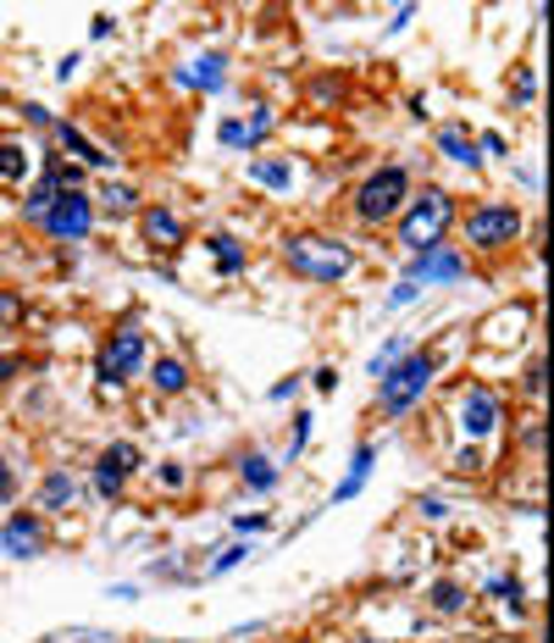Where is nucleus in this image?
I'll use <instances>...</instances> for the list:
<instances>
[{
	"mask_svg": "<svg viewBox=\"0 0 554 643\" xmlns=\"http://www.w3.org/2000/svg\"><path fill=\"white\" fill-rule=\"evenodd\" d=\"M233 527H239V538H250V533H266V510H244Z\"/></svg>",
	"mask_w": 554,
	"mask_h": 643,
	"instance_id": "nucleus-34",
	"label": "nucleus"
},
{
	"mask_svg": "<svg viewBox=\"0 0 554 643\" xmlns=\"http://www.w3.org/2000/svg\"><path fill=\"white\" fill-rule=\"evenodd\" d=\"M95 211H112V217H128V211H139V189H134V183H106V194L95 200Z\"/></svg>",
	"mask_w": 554,
	"mask_h": 643,
	"instance_id": "nucleus-25",
	"label": "nucleus"
},
{
	"mask_svg": "<svg viewBox=\"0 0 554 643\" xmlns=\"http://www.w3.org/2000/svg\"><path fill=\"white\" fill-rule=\"evenodd\" d=\"M454 228L466 233V250H477V255H499V250L521 244V233H526V211L510 205V200H477L471 211H460Z\"/></svg>",
	"mask_w": 554,
	"mask_h": 643,
	"instance_id": "nucleus-5",
	"label": "nucleus"
},
{
	"mask_svg": "<svg viewBox=\"0 0 554 643\" xmlns=\"http://www.w3.org/2000/svg\"><path fill=\"white\" fill-rule=\"evenodd\" d=\"M173 84L178 89H222L228 84V56H200V62H189V67H173Z\"/></svg>",
	"mask_w": 554,
	"mask_h": 643,
	"instance_id": "nucleus-14",
	"label": "nucleus"
},
{
	"mask_svg": "<svg viewBox=\"0 0 554 643\" xmlns=\"http://www.w3.org/2000/svg\"><path fill=\"white\" fill-rule=\"evenodd\" d=\"M23 123H29V128H51L56 117H51V112H45L40 101H29V106H23Z\"/></svg>",
	"mask_w": 554,
	"mask_h": 643,
	"instance_id": "nucleus-36",
	"label": "nucleus"
},
{
	"mask_svg": "<svg viewBox=\"0 0 554 643\" xmlns=\"http://www.w3.org/2000/svg\"><path fill=\"white\" fill-rule=\"evenodd\" d=\"M18 499V477H12V466L0 461V505H12Z\"/></svg>",
	"mask_w": 554,
	"mask_h": 643,
	"instance_id": "nucleus-40",
	"label": "nucleus"
},
{
	"mask_svg": "<svg viewBox=\"0 0 554 643\" xmlns=\"http://www.w3.org/2000/svg\"><path fill=\"white\" fill-rule=\"evenodd\" d=\"M250 183L283 194V189L294 183V161H289V156H255V161H250Z\"/></svg>",
	"mask_w": 554,
	"mask_h": 643,
	"instance_id": "nucleus-18",
	"label": "nucleus"
},
{
	"mask_svg": "<svg viewBox=\"0 0 554 643\" xmlns=\"http://www.w3.org/2000/svg\"><path fill=\"white\" fill-rule=\"evenodd\" d=\"M266 134H272V106H255V112H250V123H244V139H250V150H255Z\"/></svg>",
	"mask_w": 554,
	"mask_h": 643,
	"instance_id": "nucleus-29",
	"label": "nucleus"
},
{
	"mask_svg": "<svg viewBox=\"0 0 554 643\" xmlns=\"http://www.w3.org/2000/svg\"><path fill=\"white\" fill-rule=\"evenodd\" d=\"M399 356H405V345H399V339H388V345H383V350L372 356V378H383V372H388V367H394Z\"/></svg>",
	"mask_w": 554,
	"mask_h": 643,
	"instance_id": "nucleus-32",
	"label": "nucleus"
},
{
	"mask_svg": "<svg viewBox=\"0 0 554 643\" xmlns=\"http://www.w3.org/2000/svg\"><path fill=\"white\" fill-rule=\"evenodd\" d=\"M432 145H438V156H449V161H460V167H477L482 156H477V134L466 128V123H443L438 134H432Z\"/></svg>",
	"mask_w": 554,
	"mask_h": 643,
	"instance_id": "nucleus-15",
	"label": "nucleus"
},
{
	"mask_svg": "<svg viewBox=\"0 0 554 643\" xmlns=\"http://www.w3.org/2000/svg\"><path fill=\"white\" fill-rule=\"evenodd\" d=\"M18 372H29V356H18V350H12V356H0V383H12Z\"/></svg>",
	"mask_w": 554,
	"mask_h": 643,
	"instance_id": "nucleus-35",
	"label": "nucleus"
},
{
	"mask_svg": "<svg viewBox=\"0 0 554 643\" xmlns=\"http://www.w3.org/2000/svg\"><path fill=\"white\" fill-rule=\"evenodd\" d=\"M454 472H482V450H477V444H466V450L454 455Z\"/></svg>",
	"mask_w": 554,
	"mask_h": 643,
	"instance_id": "nucleus-39",
	"label": "nucleus"
},
{
	"mask_svg": "<svg viewBox=\"0 0 554 643\" xmlns=\"http://www.w3.org/2000/svg\"><path fill=\"white\" fill-rule=\"evenodd\" d=\"M405 200H410V172H405L399 161H383V167H372V172L355 183L349 211H355L360 228H388V222L405 211Z\"/></svg>",
	"mask_w": 554,
	"mask_h": 643,
	"instance_id": "nucleus-4",
	"label": "nucleus"
},
{
	"mask_svg": "<svg viewBox=\"0 0 554 643\" xmlns=\"http://www.w3.org/2000/svg\"><path fill=\"white\" fill-rule=\"evenodd\" d=\"M23 316H29L23 294H18V288H0V328H18Z\"/></svg>",
	"mask_w": 554,
	"mask_h": 643,
	"instance_id": "nucleus-27",
	"label": "nucleus"
},
{
	"mask_svg": "<svg viewBox=\"0 0 554 643\" xmlns=\"http://www.w3.org/2000/svg\"><path fill=\"white\" fill-rule=\"evenodd\" d=\"M416 516H421V521H443V516H449V505H443L438 494H427V499H416Z\"/></svg>",
	"mask_w": 554,
	"mask_h": 643,
	"instance_id": "nucleus-33",
	"label": "nucleus"
},
{
	"mask_svg": "<svg viewBox=\"0 0 554 643\" xmlns=\"http://www.w3.org/2000/svg\"><path fill=\"white\" fill-rule=\"evenodd\" d=\"M432 378H438V356H432V350H405V356L377 378V411H383L388 422L410 417V411L421 405V394L432 389Z\"/></svg>",
	"mask_w": 554,
	"mask_h": 643,
	"instance_id": "nucleus-3",
	"label": "nucleus"
},
{
	"mask_svg": "<svg viewBox=\"0 0 554 643\" xmlns=\"http://www.w3.org/2000/svg\"><path fill=\"white\" fill-rule=\"evenodd\" d=\"M244 560H250V544H228V549L211 560V577H228V571H239Z\"/></svg>",
	"mask_w": 554,
	"mask_h": 643,
	"instance_id": "nucleus-28",
	"label": "nucleus"
},
{
	"mask_svg": "<svg viewBox=\"0 0 554 643\" xmlns=\"http://www.w3.org/2000/svg\"><path fill=\"white\" fill-rule=\"evenodd\" d=\"M79 499V477L67 472V466H51L45 477H40V494H34V505L40 510H67Z\"/></svg>",
	"mask_w": 554,
	"mask_h": 643,
	"instance_id": "nucleus-16",
	"label": "nucleus"
},
{
	"mask_svg": "<svg viewBox=\"0 0 554 643\" xmlns=\"http://www.w3.org/2000/svg\"><path fill=\"white\" fill-rule=\"evenodd\" d=\"M222 145H228V150H250V139H244V123H222Z\"/></svg>",
	"mask_w": 554,
	"mask_h": 643,
	"instance_id": "nucleus-37",
	"label": "nucleus"
},
{
	"mask_svg": "<svg viewBox=\"0 0 554 643\" xmlns=\"http://www.w3.org/2000/svg\"><path fill=\"white\" fill-rule=\"evenodd\" d=\"M51 134H56V145H62V150L79 161V167H95V172H112V167H117V156H112L106 145H95V139H90L79 123L56 117V123H51Z\"/></svg>",
	"mask_w": 554,
	"mask_h": 643,
	"instance_id": "nucleus-13",
	"label": "nucleus"
},
{
	"mask_svg": "<svg viewBox=\"0 0 554 643\" xmlns=\"http://www.w3.org/2000/svg\"><path fill=\"white\" fill-rule=\"evenodd\" d=\"M150 477H156L161 494H184L189 488V466L184 461H161V466H150Z\"/></svg>",
	"mask_w": 554,
	"mask_h": 643,
	"instance_id": "nucleus-26",
	"label": "nucleus"
},
{
	"mask_svg": "<svg viewBox=\"0 0 554 643\" xmlns=\"http://www.w3.org/2000/svg\"><path fill=\"white\" fill-rule=\"evenodd\" d=\"M488 593L510 610V615H526V588H521V577H510V571H499V577H488Z\"/></svg>",
	"mask_w": 554,
	"mask_h": 643,
	"instance_id": "nucleus-24",
	"label": "nucleus"
},
{
	"mask_svg": "<svg viewBox=\"0 0 554 643\" xmlns=\"http://www.w3.org/2000/svg\"><path fill=\"white\" fill-rule=\"evenodd\" d=\"M355 244L333 233H289L283 239V266L305 283H344L355 272Z\"/></svg>",
	"mask_w": 554,
	"mask_h": 643,
	"instance_id": "nucleus-2",
	"label": "nucleus"
},
{
	"mask_svg": "<svg viewBox=\"0 0 554 643\" xmlns=\"http://www.w3.org/2000/svg\"><path fill=\"white\" fill-rule=\"evenodd\" d=\"M0 555H7V560L45 555V516L40 510H12L7 521H0Z\"/></svg>",
	"mask_w": 554,
	"mask_h": 643,
	"instance_id": "nucleus-10",
	"label": "nucleus"
},
{
	"mask_svg": "<svg viewBox=\"0 0 554 643\" xmlns=\"http://www.w3.org/2000/svg\"><path fill=\"white\" fill-rule=\"evenodd\" d=\"M139 372H145V334H139V322H123L117 334H106V345L95 356V378H101V389H128Z\"/></svg>",
	"mask_w": 554,
	"mask_h": 643,
	"instance_id": "nucleus-6",
	"label": "nucleus"
},
{
	"mask_svg": "<svg viewBox=\"0 0 554 643\" xmlns=\"http://www.w3.org/2000/svg\"><path fill=\"white\" fill-rule=\"evenodd\" d=\"M532 95H537V84H532V73H521L515 78V101H532Z\"/></svg>",
	"mask_w": 554,
	"mask_h": 643,
	"instance_id": "nucleus-44",
	"label": "nucleus"
},
{
	"mask_svg": "<svg viewBox=\"0 0 554 643\" xmlns=\"http://www.w3.org/2000/svg\"><path fill=\"white\" fill-rule=\"evenodd\" d=\"M394 222H399V244H405L410 255H427V250H438V244L454 233L460 200H454L449 189H421V194L405 200V211H399Z\"/></svg>",
	"mask_w": 554,
	"mask_h": 643,
	"instance_id": "nucleus-1",
	"label": "nucleus"
},
{
	"mask_svg": "<svg viewBox=\"0 0 554 643\" xmlns=\"http://www.w3.org/2000/svg\"><path fill=\"white\" fill-rule=\"evenodd\" d=\"M311 383H316V394H333V389H338V367H316Z\"/></svg>",
	"mask_w": 554,
	"mask_h": 643,
	"instance_id": "nucleus-38",
	"label": "nucleus"
},
{
	"mask_svg": "<svg viewBox=\"0 0 554 643\" xmlns=\"http://www.w3.org/2000/svg\"><path fill=\"white\" fill-rule=\"evenodd\" d=\"M504 422V405H499V394L488 389V383H471L466 394H460V433L471 439V444H482L493 428Z\"/></svg>",
	"mask_w": 554,
	"mask_h": 643,
	"instance_id": "nucleus-12",
	"label": "nucleus"
},
{
	"mask_svg": "<svg viewBox=\"0 0 554 643\" xmlns=\"http://www.w3.org/2000/svg\"><path fill=\"white\" fill-rule=\"evenodd\" d=\"M300 394V378H283V383H272V400H294Z\"/></svg>",
	"mask_w": 554,
	"mask_h": 643,
	"instance_id": "nucleus-43",
	"label": "nucleus"
},
{
	"mask_svg": "<svg viewBox=\"0 0 554 643\" xmlns=\"http://www.w3.org/2000/svg\"><path fill=\"white\" fill-rule=\"evenodd\" d=\"M29 172H34L29 150H23L18 139H0V183H23Z\"/></svg>",
	"mask_w": 554,
	"mask_h": 643,
	"instance_id": "nucleus-22",
	"label": "nucleus"
},
{
	"mask_svg": "<svg viewBox=\"0 0 554 643\" xmlns=\"http://www.w3.org/2000/svg\"><path fill=\"white\" fill-rule=\"evenodd\" d=\"M95 194L90 189H56V200H51V211L34 222L45 239H56V244H84L90 233H95Z\"/></svg>",
	"mask_w": 554,
	"mask_h": 643,
	"instance_id": "nucleus-7",
	"label": "nucleus"
},
{
	"mask_svg": "<svg viewBox=\"0 0 554 643\" xmlns=\"http://www.w3.org/2000/svg\"><path fill=\"white\" fill-rule=\"evenodd\" d=\"M427 604H432L438 615H466V604H471V588H466V582H454V577H438V582L427 588Z\"/></svg>",
	"mask_w": 554,
	"mask_h": 643,
	"instance_id": "nucleus-19",
	"label": "nucleus"
},
{
	"mask_svg": "<svg viewBox=\"0 0 554 643\" xmlns=\"http://www.w3.org/2000/svg\"><path fill=\"white\" fill-rule=\"evenodd\" d=\"M477 150H482V156H504L510 145H504V134H482V139H477Z\"/></svg>",
	"mask_w": 554,
	"mask_h": 643,
	"instance_id": "nucleus-41",
	"label": "nucleus"
},
{
	"mask_svg": "<svg viewBox=\"0 0 554 643\" xmlns=\"http://www.w3.org/2000/svg\"><path fill=\"white\" fill-rule=\"evenodd\" d=\"M139 233H145V244H150L156 255H173V250H184V244H189V228H184V217H178L167 200L139 205Z\"/></svg>",
	"mask_w": 554,
	"mask_h": 643,
	"instance_id": "nucleus-11",
	"label": "nucleus"
},
{
	"mask_svg": "<svg viewBox=\"0 0 554 643\" xmlns=\"http://www.w3.org/2000/svg\"><path fill=\"white\" fill-rule=\"evenodd\" d=\"M372 466H377V444H360V450H355V461H349V477H344V483L333 488V499H338V505H344V499H355V494L366 488Z\"/></svg>",
	"mask_w": 554,
	"mask_h": 643,
	"instance_id": "nucleus-20",
	"label": "nucleus"
},
{
	"mask_svg": "<svg viewBox=\"0 0 554 643\" xmlns=\"http://www.w3.org/2000/svg\"><path fill=\"white\" fill-rule=\"evenodd\" d=\"M145 466V450L134 444V439H117V444H106L101 450V461H95V472H90V483H95V494L101 499H123V488H128V477Z\"/></svg>",
	"mask_w": 554,
	"mask_h": 643,
	"instance_id": "nucleus-8",
	"label": "nucleus"
},
{
	"mask_svg": "<svg viewBox=\"0 0 554 643\" xmlns=\"http://www.w3.org/2000/svg\"><path fill=\"white\" fill-rule=\"evenodd\" d=\"M416 299H421V288H416L410 277H399V283H394V294H388V310H405V305H416Z\"/></svg>",
	"mask_w": 554,
	"mask_h": 643,
	"instance_id": "nucleus-31",
	"label": "nucleus"
},
{
	"mask_svg": "<svg viewBox=\"0 0 554 643\" xmlns=\"http://www.w3.org/2000/svg\"><path fill=\"white\" fill-rule=\"evenodd\" d=\"M150 389H156L161 400H178V394H189V367H184L178 356H161V361H150Z\"/></svg>",
	"mask_w": 554,
	"mask_h": 643,
	"instance_id": "nucleus-17",
	"label": "nucleus"
},
{
	"mask_svg": "<svg viewBox=\"0 0 554 643\" xmlns=\"http://www.w3.org/2000/svg\"><path fill=\"white\" fill-rule=\"evenodd\" d=\"M311 422H316L311 411H300V417H294V433H289V461H294V455L311 444Z\"/></svg>",
	"mask_w": 554,
	"mask_h": 643,
	"instance_id": "nucleus-30",
	"label": "nucleus"
},
{
	"mask_svg": "<svg viewBox=\"0 0 554 643\" xmlns=\"http://www.w3.org/2000/svg\"><path fill=\"white\" fill-rule=\"evenodd\" d=\"M360 643H383V637H360Z\"/></svg>",
	"mask_w": 554,
	"mask_h": 643,
	"instance_id": "nucleus-45",
	"label": "nucleus"
},
{
	"mask_svg": "<svg viewBox=\"0 0 554 643\" xmlns=\"http://www.w3.org/2000/svg\"><path fill=\"white\" fill-rule=\"evenodd\" d=\"M239 477H244V488H255V494H272L278 488V461H266V455H239Z\"/></svg>",
	"mask_w": 554,
	"mask_h": 643,
	"instance_id": "nucleus-21",
	"label": "nucleus"
},
{
	"mask_svg": "<svg viewBox=\"0 0 554 643\" xmlns=\"http://www.w3.org/2000/svg\"><path fill=\"white\" fill-rule=\"evenodd\" d=\"M211 255H217V272L222 277H239L244 272V244L233 233H211Z\"/></svg>",
	"mask_w": 554,
	"mask_h": 643,
	"instance_id": "nucleus-23",
	"label": "nucleus"
},
{
	"mask_svg": "<svg viewBox=\"0 0 554 643\" xmlns=\"http://www.w3.org/2000/svg\"><path fill=\"white\" fill-rule=\"evenodd\" d=\"M466 272H471L466 250H449V244H438V250H427V255H410V266H405V277H410L416 288H449V283H460Z\"/></svg>",
	"mask_w": 554,
	"mask_h": 643,
	"instance_id": "nucleus-9",
	"label": "nucleus"
},
{
	"mask_svg": "<svg viewBox=\"0 0 554 643\" xmlns=\"http://www.w3.org/2000/svg\"><path fill=\"white\" fill-rule=\"evenodd\" d=\"M526 394L543 400V367H537V361H532V372H526Z\"/></svg>",
	"mask_w": 554,
	"mask_h": 643,
	"instance_id": "nucleus-42",
	"label": "nucleus"
}]
</instances>
